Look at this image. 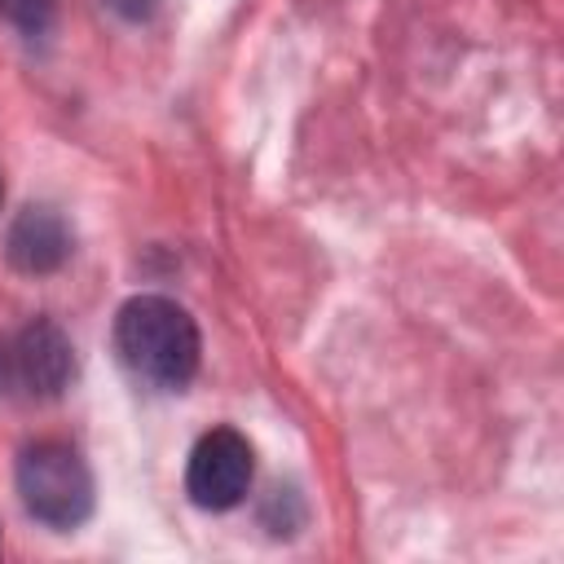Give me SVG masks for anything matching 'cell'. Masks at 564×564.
<instances>
[{"instance_id":"obj_1","label":"cell","mask_w":564,"mask_h":564,"mask_svg":"<svg viewBox=\"0 0 564 564\" xmlns=\"http://www.w3.org/2000/svg\"><path fill=\"white\" fill-rule=\"evenodd\" d=\"M115 352L123 370L150 388L181 392L198 370V326L167 295H132L115 313Z\"/></svg>"},{"instance_id":"obj_2","label":"cell","mask_w":564,"mask_h":564,"mask_svg":"<svg viewBox=\"0 0 564 564\" xmlns=\"http://www.w3.org/2000/svg\"><path fill=\"white\" fill-rule=\"evenodd\" d=\"M26 516L48 529H79L93 516V471L70 441H35L13 467Z\"/></svg>"},{"instance_id":"obj_3","label":"cell","mask_w":564,"mask_h":564,"mask_svg":"<svg viewBox=\"0 0 564 564\" xmlns=\"http://www.w3.org/2000/svg\"><path fill=\"white\" fill-rule=\"evenodd\" d=\"M75 379V348L48 317H31L0 335V392L13 401H53Z\"/></svg>"},{"instance_id":"obj_4","label":"cell","mask_w":564,"mask_h":564,"mask_svg":"<svg viewBox=\"0 0 564 564\" xmlns=\"http://www.w3.org/2000/svg\"><path fill=\"white\" fill-rule=\"evenodd\" d=\"M256 476V454L251 441L234 427H212L194 441L189 463H185V494L203 511H229L247 498Z\"/></svg>"},{"instance_id":"obj_5","label":"cell","mask_w":564,"mask_h":564,"mask_svg":"<svg viewBox=\"0 0 564 564\" xmlns=\"http://www.w3.org/2000/svg\"><path fill=\"white\" fill-rule=\"evenodd\" d=\"M75 251V234L66 216L48 203H26L9 234H4V256L18 273H57Z\"/></svg>"},{"instance_id":"obj_6","label":"cell","mask_w":564,"mask_h":564,"mask_svg":"<svg viewBox=\"0 0 564 564\" xmlns=\"http://www.w3.org/2000/svg\"><path fill=\"white\" fill-rule=\"evenodd\" d=\"M57 0H0V18L22 35H44L53 26Z\"/></svg>"},{"instance_id":"obj_7","label":"cell","mask_w":564,"mask_h":564,"mask_svg":"<svg viewBox=\"0 0 564 564\" xmlns=\"http://www.w3.org/2000/svg\"><path fill=\"white\" fill-rule=\"evenodd\" d=\"M101 4H106L110 13H119L123 22H150L163 0H101Z\"/></svg>"}]
</instances>
